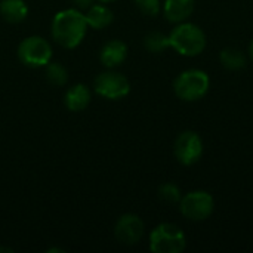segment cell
Listing matches in <instances>:
<instances>
[{
	"label": "cell",
	"mask_w": 253,
	"mask_h": 253,
	"mask_svg": "<svg viewBox=\"0 0 253 253\" xmlns=\"http://www.w3.org/2000/svg\"><path fill=\"white\" fill-rule=\"evenodd\" d=\"M87 28L89 25L83 10L71 7L64 9L53 16L50 33L59 46L65 49H74L83 42Z\"/></svg>",
	"instance_id": "1"
},
{
	"label": "cell",
	"mask_w": 253,
	"mask_h": 253,
	"mask_svg": "<svg viewBox=\"0 0 253 253\" xmlns=\"http://www.w3.org/2000/svg\"><path fill=\"white\" fill-rule=\"evenodd\" d=\"M206 34L205 31L191 22H181L178 24L172 33L169 34V44L182 56H197L206 47Z\"/></svg>",
	"instance_id": "2"
},
{
	"label": "cell",
	"mask_w": 253,
	"mask_h": 253,
	"mask_svg": "<svg viewBox=\"0 0 253 253\" xmlns=\"http://www.w3.org/2000/svg\"><path fill=\"white\" fill-rule=\"evenodd\" d=\"M209 87H211L209 76L199 68L182 71L173 83V90L176 96L187 102H194L202 99L209 92Z\"/></svg>",
	"instance_id": "3"
},
{
	"label": "cell",
	"mask_w": 253,
	"mask_h": 253,
	"mask_svg": "<svg viewBox=\"0 0 253 253\" xmlns=\"http://www.w3.org/2000/svg\"><path fill=\"white\" fill-rule=\"evenodd\" d=\"M187 246L184 231L175 224H160L150 234V251L154 253H179Z\"/></svg>",
	"instance_id": "4"
},
{
	"label": "cell",
	"mask_w": 253,
	"mask_h": 253,
	"mask_svg": "<svg viewBox=\"0 0 253 253\" xmlns=\"http://www.w3.org/2000/svg\"><path fill=\"white\" fill-rule=\"evenodd\" d=\"M18 58L24 65L31 68L46 67L52 59V46L44 37L30 36L19 43Z\"/></svg>",
	"instance_id": "5"
},
{
	"label": "cell",
	"mask_w": 253,
	"mask_h": 253,
	"mask_svg": "<svg viewBox=\"0 0 253 253\" xmlns=\"http://www.w3.org/2000/svg\"><path fill=\"white\" fill-rule=\"evenodd\" d=\"M181 213L194 222H200L208 219L215 209L213 197L208 191H191L182 196L179 202Z\"/></svg>",
	"instance_id": "6"
},
{
	"label": "cell",
	"mask_w": 253,
	"mask_h": 253,
	"mask_svg": "<svg viewBox=\"0 0 253 253\" xmlns=\"http://www.w3.org/2000/svg\"><path fill=\"white\" fill-rule=\"evenodd\" d=\"M95 92L105 99H122L129 95L130 83L126 76L117 71L101 73L93 82Z\"/></svg>",
	"instance_id": "7"
},
{
	"label": "cell",
	"mask_w": 253,
	"mask_h": 253,
	"mask_svg": "<svg viewBox=\"0 0 253 253\" xmlns=\"http://www.w3.org/2000/svg\"><path fill=\"white\" fill-rule=\"evenodd\" d=\"M173 153L181 165L193 166L203 156V141L200 135L193 130L182 132L175 141Z\"/></svg>",
	"instance_id": "8"
},
{
	"label": "cell",
	"mask_w": 253,
	"mask_h": 253,
	"mask_svg": "<svg viewBox=\"0 0 253 253\" xmlns=\"http://www.w3.org/2000/svg\"><path fill=\"white\" fill-rule=\"evenodd\" d=\"M114 236L122 245H136L144 236V222L138 215L126 213L120 216L114 227Z\"/></svg>",
	"instance_id": "9"
},
{
	"label": "cell",
	"mask_w": 253,
	"mask_h": 253,
	"mask_svg": "<svg viewBox=\"0 0 253 253\" xmlns=\"http://www.w3.org/2000/svg\"><path fill=\"white\" fill-rule=\"evenodd\" d=\"M127 58V44L122 40H110L101 49L99 59L104 67L116 68Z\"/></svg>",
	"instance_id": "10"
},
{
	"label": "cell",
	"mask_w": 253,
	"mask_h": 253,
	"mask_svg": "<svg viewBox=\"0 0 253 253\" xmlns=\"http://www.w3.org/2000/svg\"><path fill=\"white\" fill-rule=\"evenodd\" d=\"M196 0H166L163 4V13L169 22H185L194 12Z\"/></svg>",
	"instance_id": "11"
},
{
	"label": "cell",
	"mask_w": 253,
	"mask_h": 253,
	"mask_svg": "<svg viewBox=\"0 0 253 253\" xmlns=\"http://www.w3.org/2000/svg\"><path fill=\"white\" fill-rule=\"evenodd\" d=\"M90 99H92V92L89 90V87L86 84H82V83L71 86L65 92V96H64L65 107L74 113L83 111L89 105Z\"/></svg>",
	"instance_id": "12"
},
{
	"label": "cell",
	"mask_w": 253,
	"mask_h": 253,
	"mask_svg": "<svg viewBox=\"0 0 253 253\" xmlns=\"http://www.w3.org/2000/svg\"><path fill=\"white\" fill-rule=\"evenodd\" d=\"M86 16V21H87V25L89 28H93V30H102L105 27H108L111 22H113V12L108 6H105V3H93L84 13Z\"/></svg>",
	"instance_id": "13"
},
{
	"label": "cell",
	"mask_w": 253,
	"mask_h": 253,
	"mask_svg": "<svg viewBox=\"0 0 253 253\" xmlns=\"http://www.w3.org/2000/svg\"><path fill=\"white\" fill-rule=\"evenodd\" d=\"M0 15L10 24H19L28 15L27 3L24 0H0Z\"/></svg>",
	"instance_id": "14"
},
{
	"label": "cell",
	"mask_w": 253,
	"mask_h": 253,
	"mask_svg": "<svg viewBox=\"0 0 253 253\" xmlns=\"http://www.w3.org/2000/svg\"><path fill=\"white\" fill-rule=\"evenodd\" d=\"M219 61L222 64L224 68L231 70V71H237L242 70L246 65V56L240 49H234V47H227L221 52L219 55Z\"/></svg>",
	"instance_id": "15"
},
{
	"label": "cell",
	"mask_w": 253,
	"mask_h": 253,
	"mask_svg": "<svg viewBox=\"0 0 253 253\" xmlns=\"http://www.w3.org/2000/svg\"><path fill=\"white\" fill-rule=\"evenodd\" d=\"M144 46L147 50L153 52V53H160L165 49L170 47L169 44V36L160 33V31H153L150 34L145 36L144 39Z\"/></svg>",
	"instance_id": "16"
},
{
	"label": "cell",
	"mask_w": 253,
	"mask_h": 253,
	"mask_svg": "<svg viewBox=\"0 0 253 253\" xmlns=\"http://www.w3.org/2000/svg\"><path fill=\"white\" fill-rule=\"evenodd\" d=\"M46 79L53 86H64L68 80V73L62 64L49 62L46 65Z\"/></svg>",
	"instance_id": "17"
},
{
	"label": "cell",
	"mask_w": 253,
	"mask_h": 253,
	"mask_svg": "<svg viewBox=\"0 0 253 253\" xmlns=\"http://www.w3.org/2000/svg\"><path fill=\"white\" fill-rule=\"evenodd\" d=\"M159 197L166 202V203H179L181 199H182V194H181V190L178 188V185L172 184V182H168V184H163L160 188H159Z\"/></svg>",
	"instance_id": "18"
},
{
	"label": "cell",
	"mask_w": 253,
	"mask_h": 253,
	"mask_svg": "<svg viewBox=\"0 0 253 253\" xmlns=\"http://www.w3.org/2000/svg\"><path fill=\"white\" fill-rule=\"evenodd\" d=\"M135 4L147 16H157L162 9L160 0H135Z\"/></svg>",
	"instance_id": "19"
},
{
	"label": "cell",
	"mask_w": 253,
	"mask_h": 253,
	"mask_svg": "<svg viewBox=\"0 0 253 253\" xmlns=\"http://www.w3.org/2000/svg\"><path fill=\"white\" fill-rule=\"evenodd\" d=\"M73 3L76 4L77 9H80V10H87V9L93 4V0H73Z\"/></svg>",
	"instance_id": "20"
},
{
	"label": "cell",
	"mask_w": 253,
	"mask_h": 253,
	"mask_svg": "<svg viewBox=\"0 0 253 253\" xmlns=\"http://www.w3.org/2000/svg\"><path fill=\"white\" fill-rule=\"evenodd\" d=\"M249 56H251V59L253 61V40L251 42V44H249Z\"/></svg>",
	"instance_id": "21"
},
{
	"label": "cell",
	"mask_w": 253,
	"mask_h": 253,
	"mask_svg": "<svg viewBox=\"0 0 253 253\" xmlns=\"http://www.w3.org/2000/svg\"><path fill=\"white\" fill-rule=\"evenodd\" d=\"M0 252H12V249H9V248H0Z\"/></svg>",
	"instance_id": "22"
},
{
	"label": "cell",
	"mask_w": 253,
	"mask_h": 253,
	"mask_svg": "<svg viewBox=\"0 0 253 253\" xmlns=\"http://www.w3.org/2000/svg\"><path fill=\"white\" fill-rule=\"evenodd\" d=\"M98 1H101V3H111V1H116V0H98Z\"/></svg>",
	"instance_id": "23"
}]
</instances>
